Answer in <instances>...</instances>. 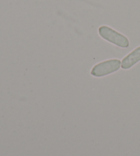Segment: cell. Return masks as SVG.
Masks as SVG:
<instances>
[{
  "label": "cell",
  "mask_w": 140,
  "mask_h": 156,
  "mask_svg": "<svg viewBox=\"0 0 140 156\" xmlns=\"http://www.w3.org/2000/svg\"><path fill=\"white\" fill-rule=\"evenodd\" d=\"M99 33L103 39L116 44L117 47L127 48L129 46V41L125 36L110 27L106 26H100L99 29Z\"/></svg>",
  "instance_id": "6da1fadb"
},
{
  "label": "cell",
  "mask_w": 140,
  "mask_h": 156,
  "mask_svg": "<svg viewBox=\"0 0 140 156\" xmlns=\"http://www.w3.org/2000/svg\"><path fill=\"white\" fill-rule=\"evenodd\" d=\"M121 62L117 59H111L97 64L92 68L91 75L94 77L106 76L117 71L120 67Z\"/></svg>",
  "instance_id": "7a4b0ae2"
},
{
  "label": "cell",
  "mask_w": 140,
  "mask_h": 156,
  "mask_svg": "<svg viewBox=\"0 0 140 156\" xmlns=\"http://www.w3.org/2000/svg\"><path fill=\"white\" fill-rule=\"evenodd\" d=\"M140 61V46L123 58L121 66L123 69H128Z\"/></svg>",
  "instance_id": "3957f363"
}]
</instances>
